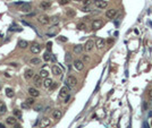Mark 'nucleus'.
Here are the masks:
<instances>
[{
    "label": "nucleus",
    "mask_w": 152,
    "mask_h": 128,
    "mask_svg": "<svg viewBox=\"0 0 152 128\" xmlns=\"http://www.w3.org/2000/svg\"><path fill=\"white\" fill-rule=\"evenodd\" d=\"M37 22L40 24H42V25H48L51 22V18H49V16L47 15H40L37 17Z\"/></svg>",
    "instance_id": "f257e3e1"
},
{
    "label": "nucleus",
    "mask_w": 152,
    "mask_h": 128,
    "mask_svg": "<svg viewBox=\"0 0 152 128\" xmlns=\"http://www.w3.org/2000/svg\"><path fill=\"white\" fill-rule=\"evenodd\" d=\"M66 83H67V86L75 87L76 84H77V79H76V77H74V76H68L67 79H66Z\"/></svg>",
    "instance_id": "f03ea898"
},
{
    "label": "nucleus",
    "mask_w": 152,
    "mask_h": 128,
    "mask_svg": "<svg viewBox=\"0 0 152 128\" xmlns=\"http://www.w3.org/2000/svg\"><path fill=\"white\" fill-rule=\"evenodd\" d=\"M103 26V21L102 19H94L92 22V28L93 30H99Z\"/></svg>",
    "instance_id": "7ed1b4c3"
},
{
    "label": "nucleus",
    "mask_w": 152,
    "mask_h": 128,
    "mask_svg": "<svg viewBox=\"0 0 152 128\" xmlns=\"http://www.w3.org/2000/svg\"><path fill=\"white\" fill-rule=\"evenodd\" d=\"M94 46H95V42L93 40H89V41H86V43H85L84 49H85V51H92Z\"/></svg>",
    "instance_id": "20e7f679"
},
{
    "label": "nucleus",
    "mask_w": 152,
    "mask_h": 128,
    "mask_svg": "<svg viewBox=\"0 0 152 128\" xmlns=\"http://www.w3.org/2000/svg\"><path fill=\"white\" fill-rule=\"evenodd\" d=\"M68 92H69L68 87H67V86H64L63 88L60 90V92H59V97H60V99H66V97L69 95Z\"/></svg>",
    "instance_id": "39448f33"
},
{
    "label": "nucleus",
    "mask_w": 152,
    "mask_h": 128,
    "mask_svg": "<svg viewBox=\"0 0 152 128\" xmlns=\"http://www.w3.org/2000/svg\"><path fill=\"white\" fill-rule=\"evenodd\" d=\"M74 68H75L76 70H83V68H84L83 61H82V60H78V59L74 60Z\"/></svg>",
    "instance_id": "423d86ee"
},
{
    "label": "nucleus",
    "mask_w": 152,
    "mask_h": 128,
    "mask_svg": "<svg viewBox=\"0 0 152 128\" xmlns=\"http://www.w3.org/2000/svg\"><path fill=\"white\" fill-rule=\"evenodd\" d=\"M41 51V46L39 44V43H33L31 46V52L32 53H34V55H37V53H40Z\"/></svg>",
    "instance_id": "0eeeda50"
},
{
    "label": "nucleus",
    "mask_w": 152,
    "mask_h": 128,
    "mask_svg": "<svg viewBox=\"0 0 152 128\" xmlns=\"http://www.w3.org/2000/svg\"><path fill=\"white\" fill-rule=\"evenodd\" d=\"M50 123H51V121H50L49 118H47V117L42 118L41 121H40V128H46L48 126H50Z\"/></svg>",
    "instance_id": "6e6552de"
},
{
    "label": "nucleus",
    "mask_w": 152,
    "mask_h": 128,
    "mask_svg": "<svg viewBox=\"0 0 152 128\" xmlns=\"http://www.w3.org/2000/svg\"><path fill=\"white\" fill-rule=\"evenodd\" d=\"M116 15H117V9H114V8L106 11V17L107 18H114Z\"/></svg>",
    "instance_id": "1a4fd4ad"
},
{
    "label": "nucleus",
    "mask_w": 152,
    "mask_h": 128,
    "mask_svg": "<svg viewBox=\"0 0 152 128\" xmlns=\"http://www.w3.org/2000/svg\"><path fill=\"white\" fill-rule=\"evenodd\" d=\"M61 117H63V111H61V110H59V109L53 110V112H52V118H53V119L59 120Z\"/></svg>",
    "instance_id": "9d476101"
},
{
    "label": "nucleus",
    "mask_w": 152,
    "mask_h": 128,
    "mask_svg": "<svg viewBox=\"0 0 152 128\" xmlns=\"http://www.w3.org/2000/svg\"><path fill=\"white\" fill-rule=\"evenodd\" d=\"M106 44V41L102 39V37H98L97 39V41H95V46L98 48V49H102Z\"/></svg>",
    "instance_id": "9b49d317"
},
{
    "label": "nucleus",
    "mask_w": 152,
    "mask_h": 128,
    "mask_svg": "<svg viewBox=\"0 0 152 128\" xmlns=\"http://www.w3.org/2000/svg\"><path fill=\"white\" fill-rule=\"evenodd\" d=\"M27 92H28V94H30L32 97H37L40 95V92L37 91V88H34V87H30Z\"/></svg>",
    "instance_id": "f8f14e48"
},
{
    "label": "nucleus",
    "mask_w": 152,
    "mask_h": 128,
    "mask_svg": "<svg viewBox=\"0 0 152 128\" xmlns=\"http://www.w3.org/2000/svg\"><path fill=\"white\" fill-rule=\"evenodd\" d=\"M32 8V5L30 2H24L23 5L21 6V10L24 11V13H27V11H30Z\"/></svg>",
    "instance_id": "ddd939ff"
},
{
    "label": "nucleus",
    "mask_w": 152,
    "mask_h": 128,
    "mask_svg": "<svg viewBox=\"0 0 152 128\" xmlns=\"http://www.w3.org/2000/svg\"><path fill=\"white\" fill-rule=\"evenodd\" d=\"M52 73H53V75H56V76H61L63 75L61 68L58 66H52Z\"/></svg>",
    "instance_id": "4468645a"
},
{
    "label": "nucleus",
    "mask_w": 152,
    "mask_h": 128,
    "mask_svg": "<svg viewBox=\"0 0 152 128\" xmlns=\"http://www.w3.org/2000/svg\"><path fill=\"white\" fill-rule=\"evenodd\" d=\"M52 85H53V81L51 79V78H46L44 79V82H43V86L44 87H47V88H51L52 87Z\"/></svg>",
    "instance_id": "2eb2a0df"
},
{
    "label": "nucleus",
    "mask_w": 152,
    "mask_h": 128,
    "mask_svg": "<svg viewBox=\"0 0 152 128\" xmlns=\"http://www.w3.org/2000/svg\"><path fill=\"white\" fill-rule=\"evenodd\" d=\"M95 5H97V7H98V8L103 9V8H107L108 2H107V1H103V0H98V1L95 2Z\"/></svg>",
    "instance_id": "dca6fc26"
},
{
    "label": "nucleus",
    "mask_w": 152,
    "mask_h": 128,
    "mask_svg": "<svg viewBox=\"0 0 152 128\" xmlns=\"http://www.w3.org/2000/svg\"><path fill=\"white\" fill-rule=\"evenodd\" d=\"M34 76H35V75H34V70H33V69H26V70H25V78H26V79H31V78H33Z\"/></svg>",
    "instance_id": "f3484780"
},
{
    "label": "nucleus",
    "mask_w": 152,
    "mask_h": 128,
    "mask_svg": "<svg viewBox=\"0 0 152 128\" xmlns=\"http://www.w3.org/2000/svg\"><path fill=\"white\" fill-rule=\"evenodd\" d=\"M33 81H34V85L37 87H40L41 86V76L40 75H35V76L33 77Z\"/></svg>",
    "instance_id": "a211bd4d"
},
{
    "label": "nucleus",
    "mask_w": 152,
    "mask_h": 128,
    "mask_svg": "<svg viewBox=\"0 0 152 128\" xmlns=\"http://www.w3.org/2000/svg\"><path fill=\"white\" fill-rule=\"evenodd\" d=\"M84 50V46H81V44H77V46H74V52L76 53V55H79V53H82V51Z\"/></svg>",
    "instance_id": "6ab92c4d"
},
{
    "label": "nucleus",
    "mask_w": 152,
    "mask_h": 128,
    "mask_svg": "<svg viewBox=\"0 0 152 128\" xmlns=\"http://www.w3.org/2000/svg\"><path fill=\"white\" fill-rule=\"evenodd\" d=\"M7 112V107L2 101H0V114H5Z\"/></svg>",
    "instance_id": "aec40b11"
},
{
    "label": "nucleus",
    "mask_w": 152,
    "mask_h": 128,
    "mask_svg": "<svg viewBox=\"0 0 152 128\" xmlns=\"http://www.w3.org/2000/svg\"><path fill=\"white\" fill-rule=\"evenodd\" d=\"M18 46L21 49H26L27 46H28V42L25 41V40H21V41L18 42Z\"/></svg>",
    "instance_id": "412c9836"
},
{
    "label": "nucleus",
    "mask_w": 152,
    "mask_h": 128,
    "mask_svg": "<svg viewBox=\"0 0 152 128\" xmlns=\"http://www.w3.org/2000/svg\"><path fill=\"white\" fill-rule=\"evenodd\" d=\"M6 121H7V123H9V125H16V117L15 116L8 117L7 119H6Z\"/></svg>",
    "instance_id": "4be33fe9"
},
{
    "label": "nucleus",
    "mask_w": 152,
    "mask_h": 128,
    "mask_svg": "<svg viewBox=\"0 0 152 128\" xmlns=\"http://www.w3.org/2000/svg\"><path fill=\"white\" fill-rule=\"evenodd\" d=\"M50 6H51V2H50V1H42L40 7H41L42 9H47V8H49Z\"/></svg>",
    "instance_id": "5701e85b"
},
{
    "label": "nucleus",
    "mask_w": 152,
    "mask_h": 128,
    "mask_svg": "<svg viewBox=\"0 0 152 128\" xmlns=\"http://www.w3.org/2000/svg\"><path fill=\"white\" fill-rule=\"evenodd\" d=\"M30 64H31V65H40V64H41V60H40L39 58H33V59L30 60Z\"/></svg>",
    "instance_id": "b1692460"
},
{
    "label": "nucleus",
    "mask_w": 152,
    "mask_h": 128,
    "mask_svg": "<svg viewBox=\"0 0 152 128\" xmlns=\"http://www.w3.org/2000/svg\"><path fill=\"white\" fill-rule=\"evenodd\" d=\"M66 15L69 16V17H74V16L76 15V11L70 8V9H67V11H66Z\"/></svg>",
    "instance_id": "393cba45"
},
{
    "label": "nucleus",
    "mask_w": 152,
    "mask_h": 128,
    "mask_svg": "<svg viewBox=\"0 0 152 128\" xmlns=\"http://www.w3.org/2000/svg\"><path fill=\"white\" fill-rule=\"evenodd\" d=\"M51 56H52V55H51L50 52H46L44 56H43V59H44L46 61H50V60H51Z\"/></svg>",
    "instance_id": "a878e982"
},
{
    "label": "nucleus",
    "mask_w": 152,
    "mask_h": 128,
    "mask_svg": "<svg viewBox=\"0 0 152 128\" xmlns=\"http://www.w3.org/2000/svg\"><path fill=\"white\" fill-rule=\"evenodd\" d=\"M6 95L8 97H13L14 96V91H13L11 88H7V90H6Z\"/></svg>",
    "instance_id": "bb28decb"
},
{
    "label": "nucleus",
    "mask_w": 152,
    "mask_h": 128,
    "mask_svg": "<svg viewBox=\"0 0 152 128\" xmlns=\"http://www.w3.org/2000/svg\"><path fill=\"white\" fill-rule=\"evenodd\" d=\"M48 75H49V73L47 70H44V69H42L41 72H40V76L41 78H48Z\"/></svg>",
    "instance_id": "cd10ccee"
},
{
    "label": "nucleus",
    "mask_w": 152,
    "mask_h": 128,
    "mask_svg": "<svg viewBox=\"0 0 152 128\" xmlns=\"http://www.w3.org/2000/svg\"><path fill=\"white\" fill-rule=\"evenodd\" d=\"M14 116H15L16 118H18V119H22V112L21 110H14Z\"/></svg>",
    "instance_id": "c85d7f7f"
},
{
    "label": "nucleus",
    "mask_w": 152,
    "mask_h": 128,
    "mask_svg": "<svg viewBox=\"0 0 152 128\" xmlns=\"http://www.w3.org/2000/svg\"><path fill=\"white\" fill-rule=\"evenodd\" d=\"M26 103L30 105V107H31V105H33V104L35 103V101H34V97L31 96V97H28V99H26Z\"/></svg>",
    "instance_id": "c756f323"
},
{
    "label": "nucleus",
    "mask_w": 152,
    "mask_h": 128,
    "mask_svg": "<svg viewBox=\"0 0 152 128\" xmlns=\"http://www.w3.org/2000/svg\"><path fill=\"white\" fill-rule=\"evenodd\" d=\"M77 28H78V30H81V31L85 30V28H86V25H85V23H78V24H77Z\"/></svg>",
    "instance_id": "7c9ffc66"
},
{
    "label": "nucleus",
    "mask_w": 152,
    "mask_h": 128,
    "mask_svg": "<svg viewBox=\"0 0 152 128\" xmlns=\"http://www.w3.org/2000/svg\"><path fill=\"white\" fill-rule=\"evenodd\" d=\"M57 39H58V41H60V42H67V37L66 36L60 35V36H58Z\"/></svg>",
    "instance_id": "2f4dec72"
},
{
    "label": "nucleus",
    "mask_w": 152,
    "mask_h": 128,
    "mask_svg": "<svg viewBox=\"0 0 152 128\" xmlns=\"http://www.w3.org/2000/svg\"><path fill=\"white\" fill-rule=\"evenodd\" d=\"M69 2V0H59V4L61 6H64V5H67Z\"/></svg>",
    "instance_id": "473e14b6"
},
{
    "label": "nucleus",
    "mask_w": 152,
    "mask_h": 128,
    "mask_svg": "<svg viewBox=\"0 0 152 128\" xmlns=\"http://www.w3.org/2000/svg\"><path fill=\"white\" fill-rule=\"evenodd\" d=\"M83 4H84V6L86 7V6L91 5V0H83Z\"/></svg>",
    "instance_id": "72a5a7b5"
},
{
    "label": "nucleus",
    "mask_w": 152,
    "mask_h": 128,
    "mask_svg": "<svg viewBox=\"0 0 152 128\" xmlns=\"http://www.w3.org/2000/svg\"><path fill=\"white\" fill-rule=\"evenodd\" d=\"M22 108H23V109H28L30 105H28L26 102H24V103H22Z\"/></svg>",
    "instance_id": "f704fd0d"
},
{
    "label": "nucleus",
    "mask_w": 152,
    "mask_h": 128,
    "mask_svg": "<svg viewBox=\"0 0 152 128\" xmlns=\"http://www.w3.org/2000/svg\"><path fill=\"white\" fill-rule=\"evenodd\" d=\"M57 22H58V17H57V16H55V17H52V18H51V23L56 24Z\"/></svg>",
    "instance_id": "c9c22d12"
},
{
    "label": "nucleus",
    "mask_w": 152,
    "mask_h": 128,
    "mask_svg": "<svg viewBox=\"0 0 152 128\" xmlns=\"http://www.w3.org/2000/svg\"><path fill=\"white\" fill-rule=\"evenodd\" d=\"M51 46H52V43H51V42H48L47 43V49L49 50V51L51 50Z\"/></svg>",
    "instance_id": "e433bc0d"
},
{
    "label": "nucleus",
    "mask_w": 152,
    "mask_h": 128,
    "mask_svg": "<svg viewBox=\"0 0 152 128\" xmlns=\"http://www.w3.org/2000/svg\"><path fill=\"white\" fill-rule=\"evenodd\" d=\"M69 60H70V55L67 53V55H66V61H69Z\"/></svg>",
    "instance_id": "4c0bfd02"
},
{
    "label": "nucleus",
    "mask_w": 152,
    "mask_h": 128,
    "mask_svg": "<svg viewBox=\"0 0 152 128\" xmlns=\"http://www.w3.org/2000/svg\"><path fill=\"white\" fill-rule=\"evenodd\" d=\"M82 10H83V11H85V13H88V11H90V9H89V8H88V7H84L83 9H82Z\"/></svg>",
    "instance_id": "58836bf2"
},
{
    "label": "nucleus",
    "mask_w": 152,
    "mask_h": 128,
    "mask_svg": "<svg viewBox=\"0 0 152 128\" xmlns=\"http://www.w3.org/2000/svg\"><path fill=\"white\" fill-rule=\"evenodd\" d=\"M83 60L88 61V60H89V57H88V56H84V57H83Z\"/></svg>",
    "instance_id": "ea45409f"
},
{
    "label": "nucleus",
    "mask_w": 152,
    "mask_h": 128,
    "mask_svg": "<svg viewBox=\"0 0 152 128\" xmlns=\"http://www.w3.org/2000/svg\"><path fill=\"white\" fill-rule=\"evenodd\" d=\"M41 109H42V107H41V105H40V107H37V108H35V110H37V111H40Z\"/></svg>",
    "instance_id": "a19ab883"
},
{
    "label": "nucleus",
    "mask_w": 152,
    "mask_h": 128,
    "mask_svg": "<svg viewBox=\"0 0 152 128\" xmlns=\"http://www.w3.org/2000/svg\"><path fill=\"white\" fill-rule=\"evenodd\" d=\"M10 66H14V67H17V64H16V62H11V64H10Z\"/></svg>",
    "instance_id": "79ce46f5"
},
{
    "label": "nucleus",
    "mask_w": 152,
    "mask_h": 128,
    "mask_svg": "<svg viewBox=\"0 0 152 128\" xmlns=\"http://www.w3.org/2000/svg\"><path fill=\"white\" fill-rule=\"evenodd\" d=\"M14 128H21V126L18 123H16V125H14Z\"/></svg>",
    "instance_id": "37998d69"
},
{
    "label": "nucleus",
    "mask_w": 152,
    "mask_h": 128,
    "mask_svg": "<svg viewBox=\"0 0 152 128\" xmlns=\"http://www.w3.org/2000/svg\"><path fill=\"white\" fill-rule=\"evenodd\" d=\"M0 128H6V127L4 126V125H2V123H0Z\"/></svg>",
    "instance_id": "c03bdc74"
},
{
    "label": "nucleus",
    "mask_w": 152,
    "mask_h": 128,
    "mask_svg": "<svg viewBox=\"0 0 152 128\" xmlns=\"http://www.w3.org/2000/svg\"><path fill=\"white\" fill-rule=\"evenodd\" d=\"M73 1H76V2H79V1H83V0H73Z\"/></svg>",
    "instance_id": "a18cd8bd"
},
{
    "label": "nucleus",
    "mask_w": 152,
    "mask_h": 128,
    "mask_svg": "<svg viewBox=\"0 0 152 128\" xmlns=\"http://www.w3.org/2000/svg\"><path fill=\"white\" fill-rule=\"evenodd\" d=\"M149 94H150V96L152 97V90H151V91H150V93H149Z\"/></svg>",
    "instance_id": "49530a36"
},
{
    "label": "nucleus",
    "mask_w": 152,
    "mask_h": 128,
    "mask_svg": "<svg viewBox=\"0 0 152 128\" xmlns=\"http://www.w3.org/2000/svg\"><path fill=\"white\" fill-rule=\"evenodd\" d=\"M151 126H152V119H151Z\"/></svg>",
    "instance_id": "de8ad7c7"
},
{
    "label": "nucleus",
    "mask_w": 152,
    "mask_h": 128,
    "mask_svg": "<svg viewBox=\"0 0 152 128\" xmlns=\"http://www.w3.org/2000/svg\"><path fill=\"white\" fill-rule=\"evenodd\" d=\"M0 90H1V85H0Z\"/></svg>",
    "instance_id": "09e8293b"
}]
</instances>
